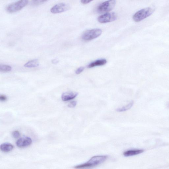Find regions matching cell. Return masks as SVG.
<instances>
[{
	"instance_id": "1",
	"label": "cell",
	"mask_w": 169,
	"mask_h": 169,
	"mask_svg": "<svg viewBox=\"0 0 169 169\" xmlns=\"http://www.w3.org/2000/svg\"><path fill=\"white\" fill-rule=\"evenodd\" d=\"M107 158V156H97L92 157L87 162L75 166L74 168L77 169H83L90 168L98 165L104 162Z\"/></svg>"
},
{
	"instance_id": "18",
	"label": "cell",
	"mask_w": 169,
	"mask_h": 169,
	"mask_svg": "<svg viewBox=\"0 0 169 169\" xmlns=\"http://www.w3.org/2000/svg\"><path fill=\"white\" fill-rule=\"evenodd\" d=\"M12 136L14 138H17L20 137V134L18 131L16 130L12 133Z\"/></svg>"
},
{
	"instance_id": "20",
	"label": "cell",
	"mask_w": 169,
	"mask_h": 169,
	"mask_svg": "<svg viewBox=\"0 0 169 169\" xmlns=\"http://www.w3.org/2000/svg\"><path fill=\"white\" fill-rule=\"evenodd\" d=\"M7 100V97L5 95H1L0 96V100L1 101H5Z\"/></svg>"
},
{
	"instance_id": "7",
	"label": "cell",
	"mask_w": 169,
	"mask_h": 169,
	"mask_svg": "<svg viewBox=\"0 0 169 169\" xmlns=\"http://www.w3.org/2000/svg\"><path fill=\"white\" fill-rule=\"evenodd\" d=\"M70 6L68 4L62 3L57 4L51 9V12L53 14L60 13L69 9Z\"/></svg>"
},
{
	"instance_id": "3",
	"label": "cell",
	"mask_w": 169,
	"mask_h": 169,
	"mask_svg": "<svg viewBox=\"0 0 169 169\" xmlns=\"http://www.w3.org/2000/svg\"><path fill=\"white\" fill-rule=\"evenodd\" d=\"M102 33V30L99 28L88 30L83 33L82 36V39L86 41L91 40L100 36Z\"/></svg>"
},
{
	"instance_id": "17",
	"label": "cell",
	"mask_w": 169,
	"mask_h": 169,
	"mask_svg": "<svg viewBox=\"0 0 169 169\" xmlns=\"http://www.w3.org/2000/svg\"><path fill=\"white\" fill-rule=\"evenodd\" d=\"M77 101H71L70 103L68 105V107L69 108H74L77 105Z\"/></svg>"
},
{
	"instance_id": "22",
	"label": "cell",
	"mask_w": 169,
	"mask_h": 169,
	"mask_svg": "<svg viewBox=\"0 0 169 169\" xmlns=\"http://www.w3.org/2000/svg\"><path fill=\"white\" fill-rule=\"evenodd\" d=\"M59 61L57 60V59H54L52 61V62L53 64H56L57 63H58Z\"/></svg>"
},
{
	"instance_id": "15",
	"label": "cell",
	"mask_w": 169,
	"mask_h": 169,
	"mask_svg": "<svg viewBox=\"0 0 169 169\" xmlns=\"http://www.w3.org/2000/svg\"><path fill=\"white\" fill-rule=\"evenodd\" d=\"M12 67L8 65H0V71L3 72H9L12 70Z\"/></svg>"
},
{
	"instance_id": "21",
	"label": "cell",
	"mask_w": 169,
	"mask_h": 169,
	"mask_svg": "<svg viewBox=\"0 0 169 169\" xmlns=\"http://www.w3.org/2000/svg\"><path fill=\"white\" fill-rule=\"evenodd\" d=\"M92 1H89V0H82L81 2L82 3L84 4V5H86V4L89 3Z\"/></svg>"
},
{
	"instance_id": "9",
	"label": "cell",
	"mask_w": 169,
	"mask_h": 169,
	"mask_svg": "<svg viewBox=\"0 0 169 169\" xmlns=\"http://www.w3.org/2000/svg\"><path fill=\"white\" fill-rule=\"evenodd\" d=\"M78 94V93L75 92H64L62 95V99L64 101L70 100L75 99Z\"/></svg>"
},
{
	"instance_id": "2",
	"label": "cell",
	"mask_w": 169,
	"mask_h": 169,
	"mask_svg": "<svg viewBox=\"0 0 169 169\" xmlns=\"http://www.w3.org/2000/svg\"><path fill=\"white\" fill-rule=\"evenodd\" d=\"M155 10L153 7L144 8L136 13L133 16V19L135 22H140L152 14Z\"/></svg>"
},
{
	"instance_id": "23",
	"label": "cell",
	"mask_w": 169,
	"mask_h": 169,
	"mask_svg": "<svg viewBox=\"0 0 169 169\" xmlns=\"http://www.w3.org/2000/svg\"><path fill=\"white\" fill-rule=\"evenodd\" d=\"M167 107L169 109V103L167 104Z\"/></svg>"
},
{
	"instance_id": "6",
	"label": "cell",
	"mask_w": 169,
	"mask_h": 169,
	"mask_svg": "<svg viewBox=\"0 0 169 169\" xmlns=\"http://www.w3.org/2000/svg\"><path fill=\"white\" fill-rule=\"evenodd\" d=\"M117 19V16L115 12L108 13L100 16L98 18L101 23H106L113 22Z\"/></svg>"
},
{
	"instance_id": "8",
	"label": "cell",
	"mask_w": 169,
	"mask_h": 169,
	"mask_svg": "<svg viewBox=\"0 0 169 169\" xmlns=\"http://www.w3.org/2000/svg\"><path fill=\"white\" fill-rule=\"evenodd\" d=\"M32 142V141L30 137H24L18 139L16 142V145L18 147L22 148L31 145Z\"/></svg>"
},
{
	"instance_id": "16",
	"label": "cell",
	"mask_w": 169,
	"mask_h": 169,
	"mask_svg": "<svg viewBox=\"0 0 169 169\" xmlns=\"http://www.w3.org/2000/svg\"><path fill=\"white\" fill-rule=\"evenodd\" d=\"M46 1H42V0H40V1H32V5L34 6L39 5Z\"/></svg>"
},
{
	"instance_id": "4",
	"label": "cell",
	"mask_w": 169,
	"mask_h": 169,
	"mask_svg": "<svg viewBox=\"0 0 169 169\" xmlns=\"http://www.w3.org/2000/svg\"><path fill=\"white\" fill-rule=\"evenodd\" d=\"M28 2L27 0H22L13 3L8 6L6 10L10 13L18 12L27 5Z\"/></svg>"
},
{
	"instance_id": "10",
	"label": "cell",
	"mask_w": 169,
	"mask_h": 169,
	"mask_svg": "<svg viewBox=\"0 0 169 169\" xmlns=\"http://www.w3.org/2000/svg\"><path fill=\"white\" fill-rule=\"evenodd\" d=\"M144 150L142 149H134L129 150L124 152V155L125 157H130L135 155H137L143 152Z\"/></svg>"
},
{
	"instance_id": "5",
	"label": "cell",
	"mask_w": 169,
	"mask_h": 169,
	"mask_svg": "<svg viewBox=\"0 0 169 169\" xmlns=\"http://www.w3.org/2000/svg\"><path fill=\"white\" fill-rule=\"evenodd\" d=\"M116 4V1L115 0L105 2L100 4L97 8L96 11L100 13L109 12L113 9Z\"/></svg>"
},
{
	"instance_id": "14",
	"label": "cell",
	"mask_w": 169,
	"mask_h": 169,
	"mask_svg": "<svg viewBox=\"0 0 169 169\" xmlns=\"http://www.w3.org/2000/svg\"><path fill=\"white\" fill-rule=\"evenodd\" d=\"M133 101H132L131 102H130L128 104L125 106L117 108L116 109V111L119 112H124L128 111L132 108L133 105Z\"/></svg>"
},
{
	"instance_id": "13",
	"label": "cell",
	"mask_w": 169,
	"mask_h": 169,
	"mask_svg": "<svg viewBox=\"0 0 169 169\" xmlns=\"http://www.w3.org/2000/svg\"><path fill=\"white\" fill-rule=\"evenodd\" d=\"M39 66V62L37 59H35L28 61L24 65V66L27 68H33L37 67Z\"/></svg>"
},
{
	"instance_id": "19",
	"label": "cell",
	"mask_w": 169,
	"mask_h": 169,
	"mask_svg": "<svg viewBox=\"0 0 169 169\" xmlns=\"http://www.w3.org/2000/svg\"><path fill=\"white\" fill-rule=\"evenodd\" d=\"M85 69L84 67H81L75 71V73L77 74H79L82 72Z\"/></svg>"
},
{
	"instance_id": "12",
	"label": "cell",
	"mask_w": 169,
	"mask_h": 169,
	"mask_svg": "<svg viewBox=\"0 0 169 169\" xmlns=\"http://www.w3.org/2000/svg\"><path fill=\"white\" fill-rule=\"evenodd\" d=\"M13 148V146L8 143H3L0 146L1 150L5 152H8L11 151Z\"/></svg>"
},
{
	"instance_id": "11",
	"label": "cell",
	"mask_w": 169,
	"mask_h": 169,
	"mask_svg": "<svg viewBox=\"0 0 169 169\" xmlns=\"http://www.w3.org/2000/svg\"><path fill=\"white\" fill-rule=\"evenodd\" d=\"M107 61L104 59H100L93 62L88 66V68H91L96 66H102L106 64Z\"/></svg>"
}]
</instances>
